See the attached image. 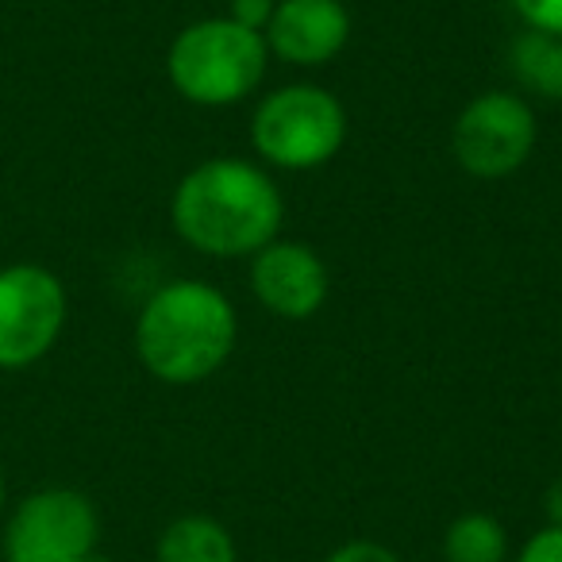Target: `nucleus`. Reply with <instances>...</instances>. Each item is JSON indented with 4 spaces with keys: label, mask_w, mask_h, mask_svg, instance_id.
I'll use <instances>...</instances> for the list:
<instances>
[{
    "label": "nucleus",
    "mask_w": 562,
    "mask_h": 562,
    "mask_svg": "<svg viewBox=\"0 0 562 562\" xmlns=\"http://www.w3.org/2000/svg\"><path fill=\"white\" fill-rule=\"evenodd\" d=\"M158 562H235V539L220 520L189 513L158 536Z\"/></svg>",
    "instance_id": "obj_10"
},
{
    "label": "nucleus",
    "mask_w": 562,
    "mask_h": 562,
    "mask_svg": "<svg viewBox=\"0 0 562 562\" xmlns=\"http://www.w3.org/2000/svg\"><path fill=\"white\" fill-rule=\"evenodd\" d=\"M536 147V112L524 97L482 93L454 120V158L474 178H505L520 170Z\"/></svg>",
    "instance_id": "obj_7"
},
{
    "label": "nucleus",
    "mask_w": 562,
    "mask_h": 562,
    "mask_svg": "<svg viewBox=\"0 0 562 562\" xmlns=\"http://www.w3.org/2000/svg\"><path fill=\"white\" fill-rule=\"evenodd\" d=\"M273 4L278 0H232V16L239 27H250V32H266V24H270L273 16Z\"/></svg>",
    "instance_id": "obj_16"
},
{
    "label": "nucleus",
    "mask_w": 562,
    "mask_h": 562,
    "mask_svg": "<svg viewBox=\"0 0 562 562\" xmlns=\"http://www.w3.org/2000/svg\"><path fill=\"white\" fill-rule=\"evenodd\" d=\"M351 12L344 0H278L266 24V50L290 66H321L347 47Z\"/></svg>",
    "instance_id": "obj_9"
},
{
    "label": "nucleus",
    "mask_w": 562,
    "mask_h": 562,
    "mask_svg": "<svg viewBox=\"0 0 562 562\" xmlns=\"http://www.w3.org/2000/svg\"><path fill=\"white\" fill-rule=\"evenodd\" d=\"M250 285L255 297L281 321H308L328 301V266L308 243L273 239L255 250Z\"/></svg>",
    "instance_id": "obj_8"
},
{
    "label": "nucleus",
    "mask_w": 562,
    "mask_h": 562,
    "mask_svg": "<svg viewBox=\"0 0 562 562\" xmlns=\"http://www.w3.org/2000/svg\"><path fill=\"white\" fill-rule=\"evenodd\" d=\"M178 235L212 258H243L278 239L285 201L266 170L243 158H209L178 181L170 201Z\"/></svg>",
    "instance_id": "obj_1"
},
{
    "label": "nucleus",
    "mask_w": 562,
    "mask_h": 562,
    "mask_svg": "<svg viewBox=\"0 0 562 562\" xmlns=\"http://www.w3.org/2000/svg\"><path fill=\"white\" fill-rule=\"evenodd\" d=\"M4 505H9V482H4V467H0V516H4Z\"/></svg>",
    "instance_id": "obj_18"
},
{
    "label": "nucleus",
    "mask_w": 562,
    "mask_h": 562,
    "mask_svg": "<svg viewBox=\"0 0 562 562\" xmlns=\"http://www.w3.org/2000/svg\"><path fill=\"white\" fill-rule=\"evenodd\" d=\"M166 74L186 101L220 109L258 89L266 74L262 32L239 27L235 20H201L178 32L166 55Z\"/></svg>",
    "instance_id": "obj_3"
},
{
    "label": "nucleus",
    "mask_w": 562,
    "mask_h": 562,
    "mask_svg": "<svg viewBox=\"0 0 562 562\" xmlns=\"http://www.w3.org/2000/svg\"><path fill=\"white\" fill-rule=\"evenodd\" d=\"M508 66H513L516 81L528 93L562 101V35L531 32L528 27L524 35H516L513 50H508Z\"/></svg>",
    "instance_id": "obj_11"
},
{
    "label": "nucleus",
    "mask_w": 562,
    "mask_h": 562,
    "mask_svg": "<svg viewBox=\"0 0 562 562\" xmlns=\"http://www.w3.org/2000/svg\"><path fill=\"white\" fill-rule=\"evenodd\" d=\"M324 562H401L390 547L370 543V539H355V543H344L328 554Z\"/></svg>",
    "instance_id": "obj_15"
},
{
    "label": "nucleus",
    "mask_w": 562,
    "mask_h": 562,
    "mask_svg": "<svg viewBox=\"0 0 562 562\" xmlns=\"http://www.w3.org/2000/svg\"><path fill=\"white\" fill-rule=\"evenodd\" d=\"M531 32L562 35V0H513Z\"/></svg>",
    "instance_id": "obj_13"
},
{
    "label": "nucleus",
    "mask_w": 562,
    "mask_h": 562,
    "mask_svg": "<svg viewBox=\"0 0 562 562\" xmlns=\"http://www.w3.org/2000/svg\"><path fill=\"white\" fill-rule=\"evenodd\" d=\"M516 562H562V528L547 524L543 531H536V536L524 543V551Z\"/></svg>",
    "instance_id": "obj_14"
},
{
    "label": "nucleus",
    "mask_w": 562,
    "mask_h": 562,
    "mask_svg": "<svg viewBox=\"0 0 562 562\" xmlns=\"http://www.w3.org/2000/svg\"><path fill=\"white\" fill-rule=\"evenodd\" d=\"M66 313L70 297L55 270L35 262L0 266V370H24L50 355Z\"/></svg>",
    "instance_id": "obj_5"
},
{
    "label": "nucleus",
    "mask_w": 562,
    "mask_h": 562,
    "mask_svg": "<svg viewBox=\"0 0 562 562\" xmlns=\"http://www.w3.org/2000/svg\"><path fill=\"white\" fill-rule=\"evenodd\" d=\"M81 562H116V559H109V554H97V551H93L89 559H81Z\"/></svg>",
    "instance_id": "obj_19"
},
{
    "label": "nucleus",
    "mask_w": 562,
    "mask_h": 562,
    "mask_svg": "<svg viewBox=\"0 0 562 562\" xmlns=\"http://www.w3.org/2000/svg\"><path fill=\"white\" fill-rule=\"evenodd\" d=\"M101 520L86 493L50 485L16 505L4 524V562H81L97 551Z\"/></svg>",
    "instance_id": "obj_6"
},
{
    "label": "nucleus",
    "mask_w": 562,
    "mask_h": 562,
    "mask_svg": "<svg viewBox=\"0 0 562 562\" xmlns=\"http://www.w3.org/2000/svg\"><path fill=\"white\" fill-rule=\"evenodd\" d=\"M543 508H547V520H551L554 528H562V477L551 485V490H547Z\"/></svg>",
    "instance_id": "obj_17"
},
{
    "label": "nucleus",
    "mask_w": 562,
    "mask_h": 562,
    "mask_svg": "<svg viewBox=\"0 0 562 562\" xmlns=\"http://www.w3.org/2000/svg\"><path fill=\"white\" fill-rule=\"evenodd\" d=\"M505 551L508 536L490 513H462L443 536L447 562H505Z\"/></svg>",
    "instance_id": "obj_12"
},
{
    "label": "nucleus",
    "mask_w": 562,
    "mask_h": 562,
    "mask_svg": "<svg viewBox=\"0 0 562 562\" xmlns=\"http://www.w3.org/2000/svg\"><path fill=\"white\" fill-rule=\"evenodd\" d=\"M347 139V112L321 86H285L270 93L250 120V143L270 166L316 170L331 162Z\"/></svg>",
    "instance_id": "obj_4"
},
{
    "label": "nucleus",
    "mask_w": 562,
    "mask_h": 562,
    "mask_svg": "<svg viewBox=\"0 0 562 562\" xmlns=\"http://www.w3.org/2000/svg\"><path fill=\"white\" fill-rule=\"evenodd\" d=\"M235 308L216 285L170 281L135 321L139 362L166 385H193L216 374L235 347Z\"/></svg>",
    "instance_id": "obj_2"
}]
</instances>
